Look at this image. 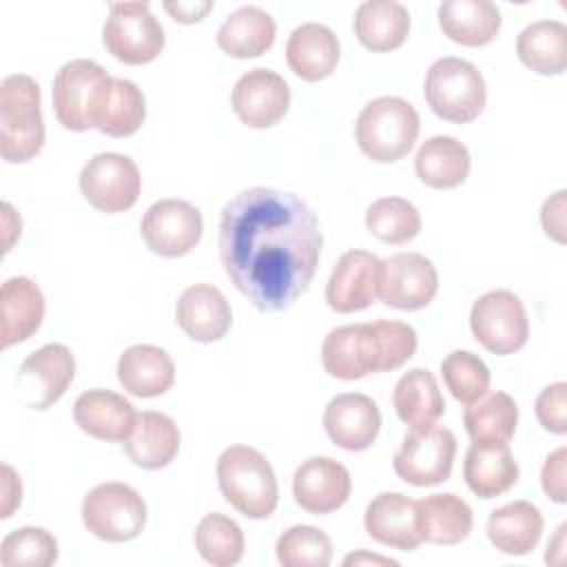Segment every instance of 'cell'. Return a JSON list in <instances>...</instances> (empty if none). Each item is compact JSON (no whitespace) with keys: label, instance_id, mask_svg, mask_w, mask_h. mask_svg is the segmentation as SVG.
Returning a JSON list of instances; mask_svg holds the SVG:
<instances>
[{"label":"cell","instance_id":"obj_2","mask_svg":"<svg viewBox=\"0 0 567 567\" xmlns=\"http://www.w3.org/2000/svg\"><path fill=\"white\" fill-rule=\"evenodd\" d=\"M412 326L394 319L348 323L332 328L321 346L323 370L341 381H357L374 372H392L416 352Z\"/></svg>","mask_w":567,"mask_h":567},{"label":"cell","instance_id":"obj_36","mask_svg":"<svg viewBox=\"0 0 567 567\" xmlns=\"http://www.w3.org/2000/svg\"><path fill=\"white\" fill-rule=\"evenodd\" d=\"M463 425L472 443H509L518 425V405L507 392L487 390L465 408Z\"/></svg>","mask_w":567,"mask_h":567},{"label":"cell","instance_id":"obj_44","mask_svg":"<svg viewBox=\"0 0 567 567\" xmlns=\"http://www.w3.org/2000/svg\"><path fill=\"white\" fill-rule=\"evenodd\" d=\"M565 463H567V450L558 447L554 450L540 470V485L549 501L554 503H567V487H565Z\"/></svg>","mask_w":567,"mask_h":567},{"label":"cell","instance_id":"obj_23","mask_svg":"<svg viewBox=\"0 0 567 567\" xmlns=\"http://www.w3.org/2000/svg\"><path fill=\"white\" fill-rule=\"evenodd\" d=\"M341 58L337 33L321 22L299 24L286 42V60L295 75L306 82L328 78Z\"/></svg>","mask_w":567,"mask_h":567},{"label":"cell","instance_id":"obj_17","mask_svg":"<svg viewBox=\"0 0 567 567\" xmlns=\"http://www.w3.org/2000/svg\"><path fill=\"white\" fill-rule=\"evenodd\" d=\"M381 259L368 250L343 252L326 284V301L334 312L348 315L372 306L379 297Z\"/></svg>","mask_w":567,"mask_h":567},{"label":"cell","instance_id":"obj_14","mask_svg":"<svg viewBox=\"0 0 567 567\" xmlns=\"http://www.w3.org/2000/svg\"><path fill=\"white\" fill-rule=\"evenodd\" d=\"M75 377V357L62 343L33 350L18 370V399L31 410L58 403Z\"/></svg>","mask_w":567,"mask_h":567},{"label":"cell","instance_id":"obj_37","mask_svg":"<svg viewBox=\"0 0 567 567\" xmlns=\"http://www.w3.org/2000/svg\"><path fill=\"white\" fill-rule=\"evenodd\" d=\"M193 538L197 554L213 567L237 565L244 556L246 543L241 527L219 512L202 516Z\"/></svg>","mask_w":567,"mask_h":567},{"label":"cell","instance_id":"obj_45","mask_svg":"<svg viewBox=\"0 0 567 567\" xmlns=\"http://www.w3.org/2000/svg\"><path fill=\"white\" fill-rule=\"evenodd\" d=\"M565 195H567L565 188L556 190L543 202V208H540V226L545 235L556 244H565V210H567Z\"/></svg>","mask_w":567,"mask_h":567},{"label":"cell","instance_id":"obj_5","mask_svg":"<svg viewBox=\"0 0 567 567\" xmlns=\"http://www.w3.org/2000/svg\"><path fill=\"white\" fill-rule=\"evenodd\" d=\"M44 146L40 86L27 73H11L0 82V155L20 164L33 159Z\"/></svg>","mask_w":567,"mask_h":567},{"label":"cell","instance_id":"obj_6","mask_svg":"<svg viewBox=\"0 0 567 567\" xmlns=\"http://www.w3.org/2000/svg\"><path fill=\"white\" fill-rule=\"evenodd\" d=\"M419 128V113L408 100L381 95L361 109L354 122V137L365 157L390 164L412 151Z\"/></svg>","mask_w":567,"mask_h":567},{"label":"cell","instance_id":"obj_4","mask_svg":"<svg viewBox=\"0 0 567 567\" xmlns=\"http://www.w3.org/2000/svg\"><path fill=\"white\" fill-rule=\"evenodd\" d=\"M113 78L102 64L75 58L60 66L53 80L51 100L58 122L69 131L100 128L111 102Z\"/></svg>","mask_w":567,"mask_h":567},{"label":"cell","instance_id":"obj_25","mask_svg":"<svg viewBox=\"0 0 567 567\" xmlns=\"http://www.w3.org/2000/svg\"><path fill=\"white\" fill-rule=\"evenodd\" d=\"M179 443V427L168 414L144 410L137 414L135 430L122 445L133 465L142 470H162L177 456Z\"/></svg>","mask_w":567,"mask_h":567},{"label":"cell","instance_id":"obj_19","mask_svg":"<svg viewBox=\"0 0 567 567\" xmlns=\"http://www.w3.org/2000/svg\"><path fill=\"white\" fill-rule=\"evenodd\" d=\"M323 430L334 445L348 452H363L377 441L381 412L368 394L343 392L326 405Z\"/></svg>","mask_w":567,"mask_h":567},{"label":"cell","instance_id":"obj_7","mask_svg":"<svg viewBox=\"0 0 567 567\" xmlns=\"http://www.w3.org/2000/svg\"><path fill=\"white\" fill-rule=\"evenodd\" d=\"M423 93L432 113L452 124L476 120L487 102L483 73L472 62L456 55L432 62L425 73Z\"/></svg>","mask_w":567,"mask_h":567},{"label":"cell","instance_id":"obj_47","mask_svg":"<svg viewBox=\"0 0 567 567\" xmlns=\"http://www.w3.org/2000/svg\"><path fill=\"white\" fill-rule=\"evenodd\" d=\"M22 501V483L20 476L16 474V470L4 463L2 465V509H0V518H9L13 514V509L20 507Z\"/></svg>","mask_w":567,"mask_h":567},{"label":"cell","instance_id":"obj_27","mask_svg":"<svg viewBox=\"0 0 567 567\" xmlns=\"http://www.w3.org/2000/svg\"><path fill=\"white\" fill-rule=\"evenodd\" d=\"M2 348L27 341L44 319V295L29 277H11L0 288Z\"/></svg>","mask_w":567,"mask_h":567},{"label":"cell","instance_id":"obj_40","mask_svg":"<svg viewBox=\"0 0 567 567\" xmlns=\"http://www.w3.org/2000/svg\"><path fill=\"white\" fill-rule=\"evenodd\" d=\"M58 560V540L44 527H18L0 543L4 567H49Z\"/></svg>","mask_w":567,"mask_h":567},{"label":"cell","instance_id":"obj_28","mask_svg":"<svg viewBox=\"0 0 567 567\" xmlns=\"http://www.w3.org/2000/svg\"><path fill=\"white\" fill-rule=\"evenodd\" d=\"M501 11L492 0H445L439 4L443 35L461 47H485L501 31Z\"/></svg>","mask_w":567,"mask_h":567},{"label":"cell","instance_id":"obj_3","mask_svg":"<svg viewBox=\"0 0 567 567\" xmlns=\"http://www.w3.org/2000/svg\"><path fill=\"white\" fill-rule=\"evenodd\" d=\"M215 472L221 496L246 518L261 520L277 509V476L259 450L230 445L219 454Z\"/></svg>","mask_w":567,"mask_h":567},{"label":"cell","instance_id":"obj_43","mask_svg":"<svg viewBox=\"0 0 567 567\" xmlns=\"http://www.w3.org/2000/svg\"><path fill=\"white\" fill-rule=\"evenodd\" d=\"M536 419L543 425V430L551 434H565L567 432V383L556 381L540 390L536 396Z\"/></svg>","mask_w":567,"mask_h":567},{"label":"cell","instance_id":"obj_38","mask_svg":"<svg viewBox=\"0 0 567 567\" xmlns=\"http://www.w3.org/2000/svg\"><path fill=\"white\" fill-rule=\"evenodd\" d=\"M365 228L379 241L401 246L419 235L421 215L416 206L403 197H379L365 210Z\"/></svg>","mask_w":567,"mask_h":567},{"label":"cell","instance_id":"obj_21","mask_svg":"<svg viewBox=\"0 0 567 567\" xmlns=\"http://www.w3.org/2000/svg\"><path fill=\"white\" fill-rule=\"evenodd\" d=\"M75 425L97 439L124 443L137 423V412L128 399L113 390H86L73 403Z\"/></svg>","mask_w":567,"mask_h":567},{"label":"cell","instance_id":"obj_31","mask_svg":"<svg viewBox=\"0 0 567 567\" xmlns=\"http://www.w3.org/2000/svg\"><path fill=\"white\" fill-rule=\"evenodd\" d=\"M277 35L272 16L255 4L235 9L217 29V47L237 60L257 58L266 53Z\"/></svg>","mask_w":567,"mask_h":567},{"label":"cell","instance_id":"obj_20","mask_svg":"<svg viewBox=\"0 0 567 567\" xmlns=\"http://www.w3.org/2000/svg\"><path fill=\"white\" fill-rule=\"evenodd\" d=\"M363 525L372 540L399 551H414L423 543L419 529V501L401 492L377 494L365 507Z\"/></svg>","mask_w":567,"mask_h":567},{"label":"cell","instance_id":"obj_11","mask_svg":"<svg viewBox=\"0 0 567 567\" xmlns=\"http://www.w3.org/2000/svg\"><path fill=\"white\" fill-rule=\"evenodd\" d=\"M456 436L443 425L410 430L392 458L396 476L414 487H432L450 478Z\"/></svg>","mask_w":567,"mask_h":567},{"label":"cell","instance_id":"obj_49","mask_svg":"<svg viewBox=\"0 0 567 567\" xmlns=\"http://www.w3.org/2000/svg\"><path fill=\"white\" fill-rule=\"evenodd\" d=\"M2 210H4V252H9L13 239L20 237V217L13 213L9 202L2 204Z\"/></svg>","mask_w":567,"mask_h":567},{"label":"cell","instance_id":"obj_42","mask_svg":"<svg viewBox=\"0 0 567 567\" xmlns=\"http://www.w3.org/2000/svg\"><path fill=\"white\" fill-rule=\"evenodd\" d=\"M146 120V100L142 89L124 78H113V93L97 131L111 137H128L140 131Z\"/></svg>","mask_w":567,"mask_h":567},{"label":"cell","instance_id":"obj_10","mask_svg":"<svg viewBox=\"0 0 567 567\" xmlns=\"http://www.w3.org/2000/svg\"><path fill=\"white\" fill-rule=\"evenodd\" d=\"M474 339L494 354L518 352L529 337L527 310L518 295L498 288L481 295L470 310Z\"/></svg>","mask_w":567,"mask_h":567},{"label":"cell","instance_id":"obj_22","mask_svg":"<svg viewBox=\"0 0 567 567\" xmlns=\"http://www.w3.org/2000/svg\"><path fill=\"white\" fill-rule=\"evenodd\" d=\"M175 321L193 341L213 343L224 339L230 330L233 312L219 288L210 284H193L175 303Z\"/></svg>","mask_w":567,"mask_h":567},{"label":"cell","instance_id":"obj_18","mask_svg":"<svg viewBox=\"0 0 567 567\" xmlns=\"http://www.w3.org/2000/svg\"><path fill=\"white\" fill-rule=\"evenodd\" d=\"M350 492V472L330 456H312L303 461L292 476L295 503L310 514H330L343 507Z\"/></svg>","mask_w":567,"mask_h":567},{"label":"cell","instance_id":"obj_50","mask_svg":"<svg viewBox=\"0 0 567 567\" xmlns=\"http://www.w3.org/2000/svg\"><path fill=\"white\" fill-rule=\"evenodd\" d=\"M565 529H567V525L563 523L556 529V536L551 538V543H547L545 560L551 563V565H563V560H565Z\"/></svg>","mask_w":567,"mask_h":567},{"label":"cell","instance_id":"obj_35","mask_svg":"<svg viewBox=\"0 0 567 567\" xmlns=\"http://www.w3.org/2000/svg\"><path fill=\"white\" fill-rule=\"evenodd\" d=\"M518 60L538 75H560L567 69V27L560 20H536L516 38Z\"/></svg>","mask_w":567,"mask_h":567},{"label":"cell","instance_id":"obj_32","mask_svg":"<svg viewBox=\"0 0 567 567\" xmlns=\"http://www.w3.org/2000/svg\"><path fill=\"white\" fill-rule=\"evenodd\" d=\"M354 35L370 51L399 49L410 33V13L396 0H365L354 11Z\"/></svg>","mask_w":567,"mask_h":567},{"label":"cell","instance_id":"obj_26","mask_svg":"<svg viewBox=\"0 0 567 567\" xmlns=\"http://www.w3.org/2000/svg\"><path fill=\"white\" fill-rule=\"evenodd\" d=\"M463 478L478 498H494L518 481V463L509 443H472L463 461Z\"/></svg>","mask_w":567,"mask_h":567},{"label":"cell","instance_id":"obj_41","mask_svg":"<svg viewBox=\"0 0 567 567\" xmlns=\"http://www.w3.org/2000/svg\"><path fill=\"white\" fill-rule=\"evenodd\" d=\"M441 374L452 396L465 405L474 403L489 390V368L470 350H454L441 361Z\"/></svg>","mask_w":567,"mask_h":567},{"label":"cell","instance_id":"obj_48","mask_svg":"<svg viewBox=\"0 0 567 567\" xmlns=\"http://www.w3.org/2000/svg\"><path fill=\"white\" fill-rule=\"evenodd\" d=\"M343 565L346 567H352V565H381V567H396L399 563L394 558H388V556H379V554H370V551H354V554H348L343 558Z\"/></svg>","mask_w":567,"mask_h":567},{"label":"cell","instance_id":"obj_24","mask_svg":"<svg viewBox=\"0 0 567 567\" xmlns=\"http://www.w3.org/2000/svg\"><path fill=\"white\" fill-rule=\"evenodd\" d=\"M117 381L128 394L153 399L175 383V363L164 348L135 343L117 359Z\"/></svg>","mask_w":567,"mask_h":567},{"label":"cell","instance_id":"obj_34","mask_svg":"<svg viewBox=\"0 0 567 567\" xmlns=\"http://www.w3.org/2000/svg\"><path fill=\"white\" fill-rule=\"evenodd\" d=\"M474 527L472 507L456 494H430L419 501V529L423 543L456 545Z\"/></svg>","mask_w":567,"mask_h":567},{"label":"cell","instance_id":"obj_33","mask_svg":"<svg viewBox=\"0 0 567 567\" xmlns=\"http://www.w3.org/2000/svg\"><path fill=\"white\" fill-rule=\"evenodd\" d=\"M392 403L396 416L410 425V430L434 425L445 412V401L436 377L425 368H412L401 374L394 385Z\"/></svg>","mask_w":567,"mask_h":567},{"label":"cell","instance_id":"obj_13","mask_svg":"<svg viewBox=\"0 0 567 567\" xmlns=\"http://www.w3.org/2000/svg\"><path fill=\"white\" fill-rule=\"evenodd\" d=\"M204 219L186 199H159L148 206L140 221L146 248L159 257H184L202 239Z\"/></svg>","mask_w":567,"mask_h":567},{"label":"cell","instance_id":"obj_1","mask_svg":"<svg viewBox=\"0 0 567 567\" xmlns=\"http://www.w3.org/2000/svg\"><path fill=\"white\" fill-rule=\"evenodd\" d=\"M217 246L230 284L257 310L279 312L308 290L323 235L301 197L252 186L221 208Z\"/></svg>","mask_w":567,"mask_h":567},{"label":"cell","instance_id":"obj_9","mask_svg":"<svg viewBox=\"0 0 567 567\" xmlns=\"http://www.w3.org/2000/svg\"><path fill=\"white\" fill-rule=\"evenodd\" d=\"M164 40V27L151 13V4L146 0L109 4L102 42L115 60L131 66L148 64L162 53Z\"/></svg>","mask_w":567,"mask_h":567},{"label":"cell","instance_id":"obj_16","mask_svg":"<svg viewBox=\"0 0 567 567\" xmlns=\"http://www.w3.org/2000/svg\"><path fill=\"white\" fill-rule=\"evenodd\" d=\"M230 106L250 128L275 126L290 106L288 82L270 69H250L233 86Z\"/></svg>","mask_w":567,"mask_h":567},{"label":"cell","instance_id":"obj_12","mask_svg":"<svg viewBox=\"0 0 567 567\" xmlns=\"http://www.w3.org/2000/svg\"><path fill=\"white\" fill-rule=\"evenodd\" d=\"M84 199L102 213H122L135 206L142 193L137 164L124 153H97L80 171Z\"/></svg>","mask_w":567,"mask_h":567},{"label":"cell","instance_id":"obj_15","mask_svg":"<svg viewBox=\"0 0 567 567\" xmlns=\"http://www.w3.org/2000/svg\"><path fill=\"white\" fill-rule=\"evenodd\" d=\"M439 292V272L421 252H396L381 259L379 299L396 310H421Z\"/></svg>","mask_w":567,"mask_h":567},{"label":"cell","instance_id":"obj_39","mask_svg":"<svg viewBox=\"0 0 567 567\" xmlns=\"http://www.w3.org/2000/svg\"><path fill=\"white\" fill-rule=\"evenodd\" d=\"M275 551L284 567H328L332 560V540L319 527L292 525L277 538Z\"/></svg>","mask_w":567,"mask_h":567},{"label":"cell","instance_id":"obj_46","mask_svg":"<svg viewBox=\"0 0 567 567\" xmlns=\"http://www.w3.org/2000/svg\"><path fill=\"white\" fill-rule=\"evenodd\" d=\"M213 7H215L213 0H166L164 2L166 13H171V18L182 24L199 22Z\"/></svg>","mask_w":567,"mask_h":567},{"label":"cell","instance_id":"obj_29","mask_svg":"<svg viewBox=\"0 0 567 567\" xmlns=\"http://www.w3.org/2000/svg\"><path fill=\"white\" fill-rule=\"evenodd\" d=\"M543 514L529 501H514L487 516L489 543L507 556H525L536 549L543 534Z\"/></svg>","mask_w":567,"mask_h":567},{"label":"cell","instance_id":"obj_30","mask_svg":"<svg viewBox=\"0 0 567 567\" xmlns=\"http://www.w3.org/2000/svg\"><path fill=\"white\" fill-rule=\"evenodd\" d=\"M472 168L470 151L452 135H434L425 140L414 157L416 177L439 190L461 186Z\"/></svg>","mask_w":567,"mask_h":567},{"label":"cell","instance_id":"obj_8","mask_svg":"<svg viewBox=\"0 0 567 567\" xmlns=\"http://www.w3.org/2000/svg\"><path fill=\"white\" fill-rule=\"evenodd\" d=\"M82 523L100 540L126 543L142 534L146 503L126 483H100L82 501Z\"/></svg>","mask_w":567,"mask_h":567}]
</instances>
